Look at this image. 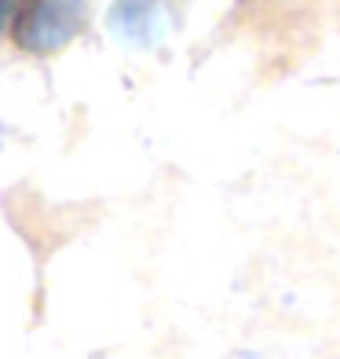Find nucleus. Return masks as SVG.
Returning a JSON list of instances; mask_svg holds the SVG:
<instances>
[{"instance_id": "nucleus-1", "label": "nucleus", "mask_w": 340, "mask_h": 359, "mask_svg": "<svg viewBox=\"0 0 340 359\" xmlns=\"http://www.w3.org/2000/svg\"><path fill=\"white\" fill-rule=\"evenodd\" d=\"M88 8L92 0H22L15 19V41L34 55H52L85 29Z\"/></svg>"}, {"instance_id": "nucleus-2", "label": "nucleus", "mask_w": 340, "mask_h": 359, "mask_svg": "<svg viewBox=\"0 0 340 359\" xmlns=\"http://www.w3.org/2000/svg\"><path fill=\"white\" fill-rule=\"evenodd\" d=\"M165 0H118L110 11L113 34H121L128 44H154L165 34Z\"/></svg>"}, {"instance_id": "nucleus-3", "label": "nucleus", "mask_w": 340, "mask_h": 359, "mask_svg": "<svg viewBox=\"0 0 340 359\" xmlns=\"http://www.w3.org/2000/svg\"><path fill=\"white\" fill-rule=\"evenodd\" d=\"M8 11H11V0H0V26H4V19H8Z\"/></svg>"}]
</instances>
